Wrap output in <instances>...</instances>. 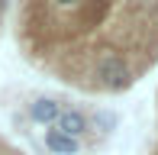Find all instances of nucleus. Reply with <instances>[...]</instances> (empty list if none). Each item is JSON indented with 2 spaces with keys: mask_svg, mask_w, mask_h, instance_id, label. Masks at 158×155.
Instances as JSON below:
<instances>
[{
  "mask_svg": "<svg viewBox=\"0 0 158 155\" xmlns=\"http://www.w3.org/2000/svg\"><path fill=\"white\" fill-rule=\"evenodd\" d=\"M94 78L103 84V87H110V90H126L129 84L135 81L132 65H129L119 52H103L100 55L97 65H94Z\"/></svg>",
  "mask_w": 158,
  "mask_h": 155,
  "instance_id": "obj_1",
  "label": "nucleus"
},
{
  "mask_svg": "<svg viewBox=\"0 0 158 155\" xmlns=\"http://www.w3.org/2000/svg\"><path fill=\"white\" fill-rule=\"evenodd\" d=\"M55 129L81 142V139L90 132V116L84 113V110H77V107H64L61 116H58V123H55Z\"/></svg>",
  "mask_w": 158,
  "mask_h": 155,
  "instance_id": "obj_2",
  "label": "nucleus"
},
{
  "mask_svg": "<svg viewBox=\"0 0 158 155\" xmlns=\"http://www.w3.org/2000/svg\"><path fill=\"white\" fill-rule=\"evenodd\" d=\"M61 110H64V103L55 100V97H35L29 107H26V113H29V119L39 123V126H55L58 116H61Z\"/></svg>",
  "mask_w": 158,
  "mask_h": 155,
  "instance_id": "obj_3",
  "label": "nucleus"
},
{
  "mask_svg": "<svg viewBox=\"0 0 158 155\" xmlns=\"http://www.w3.org/2000/svg\"><path fill=\"white\" fill-rule=\"evenodd\" d=\"M42 142H45V149L52 152V155H81V149H84V142H77V139L58 132L55 126H48V129H45Z\"/></svg>",
  "mask_w": 158,
  "mask_h": 155,
  "instance_id": "obj_4",
  "label": "nucleus"
},
{
  "mask_svg": "<svg viewBox=\"0 0 158 155\" xmlns=\"http://www.w3.org/2000/svg\"><path fill=\"white\" fill-rule=\"evenodd\" d=\"M90 116V129H97L100 136H110L113 129H116V123H119V116L113 113V110H94V113H87Z\"/></svg>",
  "mask_w": 158,
  "mask_h": 155,
  "instance_id": "obj_5",
  "label": "nucleus"
},
{
  "mask_svg": "<svg viewBox=\"0 0 158 155\" xmlns=\"http://www.w3.org/2000/svg\"><path fill=\"white\" fill-rule=\"evenodd\" d=\"M84 0H52V6H58V10H77Z\"/></svg>",
  "mask_w": 158,
  "mask_h": 155,
  "instance_id": "obj_6",
  "label": "nucleus"
},
{
  "mask_svg": "<svg viewBox=\"0 0 158 155\" xmlns=\"http://www.w3.org/2000/svg\"><path fill=\"white\" fill-rule=\"evenodd\" d=\"M3 10H6V0H0V13H3Z\"/></svg>",
  "mask_w": 158,
  "mask_h": 155,
  "instance_id": "obj_7",
  "label": "nucleus"
},
{
  "mask_svg": "<svg viewBox=\"0 0 158 155\" xmlns=\"http://www.w3.org/2000/svg\"><path fill=\"white\" fill-rule=\"evenodd\" d=\"M155 155H158V152H155Z\"/></svg>",
  "mask_w": 158,
  "mask_h": 155,
  "instance_id": "obj_8",
  "label": "nucleus"
}]
</instances>
